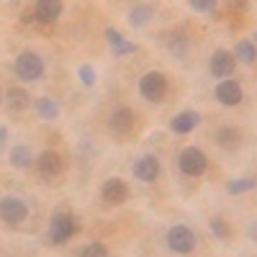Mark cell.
Listing matches in <instances>:
<instances>
[{"instance_id": "cell-28", "label": "cell", "mask_w": 257, "mask_h": 257, "mask_svg": "<svg viewBox=\"0 0 257 257\" xmlns=\"http://www.w3.org/2000/svg\"><path fill=\"white\" fill-rule=\"evenodd\" d=\"M105 39H108V44H111V49H113V47H118L121 41H126V39L121 36V31H113V29H108V31H105Z\"/></svg>"}, {"instance_id": "cell-3", "label": "cell", "mask_w": 257, "mask_h": 257, "mask_svg": "<svg viewBox=\"0 0 257 257\" xmlns=\"http://www.w3.org/2000/svg\"><path fill=\"white\" fill-rule=\"evenodd\" d=\"M167 90H170L167 77H165L162 72H157V70L147 72V75L139 80V93H142V98L152 100V103H162L165 95H167Z\"/></svg>"}, {"instance_id": "cell-19", "label": "cell", "mask_w": 257, "mask_h": 257, "mask_svg": "<svg viewBox=\"0 0 257 257\" xmlns=\"http://www.w3.org/2000/svg\"><path fill=\"white\" fill-rule=\"evenodd\" d=\"M152 6H134L132 13H128V24L132 26H144L149 18H152Z\"/></svg>"}, {"instance_id": "cell-22", "label": "cell", "mask_w": 257, "mask_h": 257, "mask_svg": "<svg viewBox=\"0 0 257 257\" xmlns=\"http://www.w3.org/2000/svg\"><path fill=\"white\" fill-rule=\"evenodd\" d=\"M208 226H211L213 234H216V239H229L231 237V229H229V224L224 219H211Z\"/></svg>"}, {"instance_id": "cell-29", "label": "cell", "mask_w": 257, "mask_h": 257, "mask_svg": "<svg viewBox=\"0 0 257 257\" xmlns=\"http://www.w3.org/2000/svg\"><path fill=\"white\" fill-rule=\"evenodd\" d=\"M8 137V132H6V126H0V144H3V139Z\"/></svg>"}, {"instance_id": "cell-7", "label": "cell", "mask_w": 257, "mask_h": 257, "mask_svg": "<svg viewBox=\"0 0 257 257\" xmlns=\"http://www.w3.org/2000/svg\"><path fill=\"white\" fill-rule=\"evenodd\" d=\"M36 170L44 180H54L64 173V160H62L59 152H54V149H44L36 160Z\"/></svg>"}, {"instance_id": "cell-16", "label": "cell", "mask_w": 257, "mask_h": 257, "mask_svg": "<svg viewBox=\"0 0 257 257\" xmlns=\"http://www.w3.org/2000/svg\"><path fill=\"white\" fill-rule=\"evenodd\" d=\"M216 144L224 149H237L239 147V132L234 126H219L216 128Z\"/></svg>"}, {"instance_id": "cell-27", "label": "cell", "mask_w": 257, "mask_h": 257, "mask_svg": "<svg viewBox=\"0 0 257 257\" xmlns=\"http://www.w3.org/2000/svg\"><path fill=\"white\" fill-rule=\"evenodd\" d=\"M137 52V44H132V41H121L118 47H113V57H123V54H132Z\"/></svg>"}, {"instance_id": "cell-17", "label": "cell", "mask_w": 257, "mask_h": 257, "mask_svg": "<svg viewBox=\"0 0 257 257\" xmlns=\"http://www.w3.org/2000/svg\"><path fill=\"white\" fill-rule=\"evenodd\" d=\"M8 160H11V165H13L16 170H26V167H31V160H34V157H31V149H29V147L18 144V147L11 149Z\"/></svg>"}, {"instance_id": "cell-20", "label": "cell", "mask_w": 257, "mask_h": 257, "mask_svg": "<svg viewBox=\"0 0 257 257\" xmlns=\"http://www.w3.org/2000/svg\"><path fill=\"white\" fill-rule=\"evenodd\" d=\"M36 111H39V116H41V118L52 121V118H57V116H59V105H57L52 98H39Z\"/></svg>"}, {"instance_id": "cell-10", "label": "cell", "mask_w": 257, "mask_h": 257, "mask_svg": "<svg viewBox=\"0 0 257 257\" xmlns=\"http://www.w3.org/2000/svg\"><path fill=\"white\" fill-rule=\"evenodd\" d=\"M100 198L108 203V206H121L128 198V185L121 178H108L100 188Z\"/></svg>"}, {"instance_id": "cell-30", "label": "cell", "mask_w": 257, "mask_h": 257, "mask_svg": "<svg viewBox=\"0 0 257 257\" xmlns=\"http://www.w3.org/2000/svg\"><path fill=\"white\" fill-rule=\"evenodd\" d=\"M0 100H3V95H0Z\"/></svg>"}, {"instance_id": "cell-1", "label": "cell", "mask_w": 257, "mask_h": 257, "mask_svg": "<svg viewBox=\"0 0 257 257\" xmlns=\"http://www.w3.org/2000/svg\"><path fill=\"white\" fill-rule=\"evenodd\" d=\"M77 219L72 216L70 211H57L52 213V219H49V239L54 244H64L67 239H72L75 234H77Z\"/></svg>"}, {"instance_id": "cell-9", "label": "cell", "mask_w": 257, "mask_h": 257, "mask_svg": "<svg viewBox=\"0 0 257 257\" xmlns=\"http://www.w3.org/2000/svg\"><path fill=\"white\" fill-rule=\"evenodd\" d=\"M234 67H237V57H234L231 52L226 49H216L211 54V62H208V70L213 77H219V80H229Z\"/></svg>"}, {"instance_id": "cell-2", "label": "cell", "mask_w": 257, "mask_h": 257, "mask_svg": "<svg viewBox=\"0 0 257 257\" xmlns=\"http://www.w3.org/2000/svg\"><path fill=\"white\" fill-rule=\"evenodd\" d=\"M178 167H180V173L188 175V178H201L206 173V167H208V157L198 147H185L183 152L178 155Z\"/></svg>"}, {"instance_id": "cell-18", "label": "cell", "mask_w": 257, "mask_h": 257, "mask_svg": "<svg viewBox=\"0 0 257 257\" xmlns=\"http://www.w3.org/2000/svg\"><path fill=\"white\" fill-rule=\"evenodd\" d=\"M234 57H239L244 64H252V62L257 59V47L252 44V41L242 39V41H237V49H234Z\"/></svg>"}, {"instance_id": "cell-21", "label": "cell", "mask_w": 257, "mask_h": 257, "mask_svg": "<svg viewBox=\"0 0 257 257\" xmlns=\"http://www.w3.org/2000/svg\"><path fill=\"white\" fill-rule=\"evenodd\" d=\"M257 188V180L254 178H237V180H229V185H226V190L231 193H247V190H254Z\"/></svg>"}, {"instance_id": "cell-4", "label": "cell", "mask_w": 257, "mask_h": 257, "mask_svg": "<svg viewBox=\"0 0 257 257\" xmlns=\"http://www.w3.org/2000/svg\"><path fill=\"white\" fill-rule=\"evenodd\" d=\"M26 219H29V206L24 198H18V196L0 198V221H6L8 226H18Z\"/></svg>"}, {"instance_id": "cell-8", "label": "cell", "mask_w": 257, "mask_h": 257, "mask_svg": "<svg viewBox=\"0 0 257 257\" xmlns=\"http://www.w3.org/2000/svg\"><path fill=\"white\" fill-rule=\"evenodd\" d=\"M134 123H137V116L128 105H118V108L108 116V128L116 137H128L134 132Z\"/></svg>"}, {"instance_id": "cell-6", "label": "cell", "mask_w": 257, "mask_h": 257, "mask_svg": "<svg viewBox=\"0 0 257 257\" xmlns=\"http://www.w3.org/2000/svg\"><path fill=\"white\" fill-rule=\"evenodd\" d=\"M167 247L178 252V254H188L196 249V234H193L188 226L178 224V226H170L167 231Z\"/></svg>"}, {"instance_id": "cell-13", "label": "cell", "mask_w": 257, "mask_h": 257, "mask_svg": "<svg viewBox=\"0 0 257 257\" xmlns=\"http://www.w3.org/2000/svg\"><path fill=\"white\" fill-rule=\"evenodd\" d=\"M31 11H34V18L39 21V24H54V21L62 16L64 6L59 3V0H41V3H36Z\"/></svg>"}, {"instance_id": "cell-26", "label": "cell", "mask_w": 257, "mask_h": 257, "mask_svg": "<svg viewBox=\"0 0 257 257\" xmlns=\"http://www.w3.org/2000/svg\"><path fill=\"white\" fill-rule=\"evenodd\" d=\"M190 11H196V13H211L213 8H216V3H211V0H190Z\"/></svg>"}, {"instance_id": "cell-14", "label": "cell", "mask_w": 257, "mask_h": 257, "mask_svg": "<svg viewBox=\"0 0 257 257\" xmlns=\"http://www.w3.org/2000/svg\"><path fill=\"white\" fill-rule=\"evenodd\" d=\"M198 123H201V116L196 111H183V113H178L173 121H170V128H173L175 134H190Z\"/></svg>"}, {"instance_id": "cell-25", "label": "cell", "mask_w": 257, "mask_h": 257, "mask_svg": "<svg viewBox=\"0 0 257 257\" xmlns=\"http://www.w3.org/2000/svg\"><path fill=\"white\" fill-rule=\"evenodd\" d=\"M80 257H108V249H105V244H100V242H93L80 252Z\"/></svg>"}, {"instance_id": "cell-12", "label": "cell", "mask_w": 257, "mask_h": 257, "mask_svg": "<svg viewBox=\"0 0 257 257\" xmlns=\"http://www.w3.org/2000/svg\"><path fill=\"white\" fill-rule=\"evenodd\" d=\"M213 95H216V100L221 105H229V108H231V105H239L242 98H244L242 95V85L237 80H221L216 85V93H213Z\"/></svg>"}, {"instance_id": "cell-5", "label": "cell", "mask_w": 257, "mask_h": 257, "mask_svg": "<svg viewBox=\"0 0 257 257\" xmlns=\"http://www.w3.org/2000/svg\"><path fill=\"white\" fill-rule=\"evenodd\" d=\"M16 75L24 82H34L44 75V59L36 52H21L16 57Z\"/></svg>"}, {"instance_id": "cell-15", "label": "cell", "mask_w": 257, "mask_h": 257, "mask_svg": "<svg viewBox=\"0 0 257 257\" xmlns=\"http://www.w3.org/2000/svg\"><path fill=\"white\" fill-rule=\"evenodd\" d=\"M8 108L16 113H24L26 108H31V95L24 88H11L8 90Z\"/></svg>"}, {"instance_id": "cell-24", "label": "cell", "mask_w": 257, "mask_h": 257, "mask_svg": "<svg viewBox=\"0 0 257 257\" xmlns=\"http://www.w3.org/2000/svg\"><path fill=\"white\" fill-rule=\"evenodd\" d=\"M167 47H170V52H173L175 57H180V59L185 57V49H188V44H185V39H183L180 34H178V36H175V34L170 36V41H167Z\"/></svg>"}, {"instance_id": "cell-23", "label": "cell", "mask_w": 257, "mask_h": 257, "mask_svg": "<svg viewBox=\"0 0 257 257\" xmlns=\"http://www.w3.org/2000/svg\"><path fill=\"white\" fill-rule=\"evenodd\" d=\"M77 77H80V82L85 85V88H93V85H95V70L90 67V64H80V67H77Z\"/></svg>"}, {"instance_id": "cell-11", "label": "cell", "mask_w": 257, "mask_h": 257, "mask_svg": "<svg viewBox=\"0 0 257 257\" xmlns=\"http://www.w3.org/2000/svg\"><path fill=\"white\" fill-rule=\"evenodd\" d=\"M160 170L162 167H160V160L155 155H144L134 162V178L139 183H155L160 178Z\"/></svg>"}]
</instances>
